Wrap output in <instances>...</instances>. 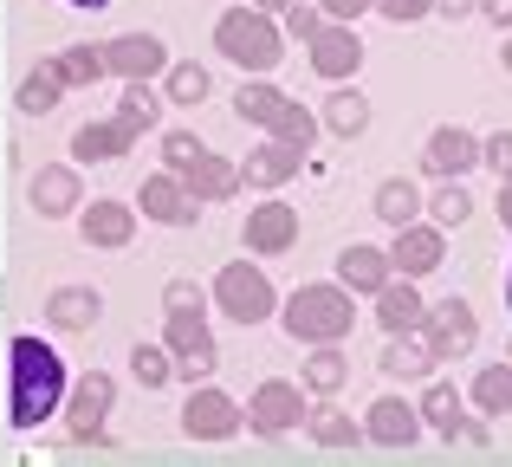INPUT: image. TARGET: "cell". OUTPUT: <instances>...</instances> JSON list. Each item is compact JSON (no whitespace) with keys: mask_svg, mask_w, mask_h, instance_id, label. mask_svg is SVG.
I'll use <instances>...</instances> for the list:
<instances>
[{"mask_svg":"<svg viewBox=\"0 0 512 467\" xmlns=\"http://www.w3.org/2000/svg\"><path fill=\"white\" fill-rule=\"evenodd\" d=\"M65 396V364L52 344L13 338V429H39Z\"/></svg>","mask_w":512,"mask_h":467,"instance_id":"6da1fadb","label":"cell"},{"mask_svg":"<svg viewBox=\"0 0 512 467\" xmlns=\"http://www.w3.org/2000/svg\"><path fill=\"white\" fill-rule=\"evenodd\" d=\"M279 325L292 331L299 344H344L350 338V325H357V292L344 286H299L286 299V318Z\"/></svg>","mask_w":512,"mask_h":467,"instance_id":"7a4b0ae2","label":"cell"},{"mask_svg":"<svg viewBox=\"0 0 512 467\" xmlns=\"http://www.w3.org/2000/svg\"><path fill=\"white\" fill-rule=\"evenodd\" d=\"M214 46H221V59H234L240 72H273L279 65V26L266 20V7H227L221 26H214Z\"/></svg>","mask_w":512,"mask_h":467,"instance_id":"3957f363","label":"cell"},{"mask_svg":"<svg viewBox=\"0 0 512 467\" xmlns=\"http://www.w3.org/2000/svg\"><path fill=\"white\" fill-rule=\"evenodd\" d=\"M234 111L247 117V124H260L266 137L299 143V150H312V137L325 130L312 111H305V104H292L286 91H273V85H240V91H234Z\"/></svg>","mask_w":512,"mask_h":467,"instance_id":"277c9868","label":"cell"},{"mask_svg":"<svg viewBox=\"0 0 512 467\" xmlns=\"http://www.w3.org/2000/svg\"><path fill=\"white\" fill-rule=\"evenodd\" d=\"M214 299H221L227 318H240V325H253V318H273V279L260 273V266H221V279H214Z\"/></svg>","mask_w":512,"mask_h":467,"instance_id":"5b68a950","label":"cell"},{"mask_svg":"<svg viewBox=\"0 0 512 467\" xmlns=\"http://www.w3.org/2000/svg\"><path fill=\"white\" fill-rule=\"evenodd\" d=\"M422 338L435 344V357H441V364H448V357H467V351H474V338H480L474 305H467V299H441V305H428Z\"/></svg>","mask_w":512,"mask_h":467,"instance_id":"8992f818","label":"cell"},{"mask_svg":"<svg viewBox=\"0 0 512 467\" xmlns=\"http://www.w3.org/2000/svg\"><path fill=\"white\" fill-rule=\"evenodd\" d=\"M169 357H175V377L201 383L214 370V338H208V318L201 312H169Z\"/></svg>","mask_w":512,"mask_h":467,"instance_id":"52a82bcc","label":"cell"},{"mask_svg":"<svg viewBox=\"0 0 512 467\" xmlns=\"http://www.w3.org/2000/svg\"><path fill=\"white\" fill-rule=\"evenodd\" d=\"M305 52H312V72L331 78V85H338V78H350V72L363 65V39L350 33V20H325L312 39H305Z\"/></svg>","mask_w":512,"mask_h":467,"instance_id":"ba28073f","label":"cell"},{"mask_svg":"<svg viewBox=\"0 0 512 467\" xmlns=\"http://www.w3.org/2000/svg\"><path fill=\"white\" fill-rule=\"evenodd\" d=\"M422 169L435 182H461L467 169H480V137L461 130V124H441L435 137H428V150H422Z\"/></svg>","mask_w":512,"mask_h":467,"instance_id":"9c48e42d","label":"cell"},{"mask_svg":"<svg viewBox=\"0 0 512 467\" xmlns=\"http://www.w3.org/2000/svg\"><path fill=\"white\" fill-rule=\"evenodd\" d=\"M247 422L260 435H286L292 422H305V383H286V377L260 383V390H253V403H247Z\"/></svg>","mask_w":512,"mask_h":467,"instance_id":"30bf717a","label":"cell"},{"mask_svg":"<svg viewBox=\"0 0 512 467\" xmlns=\"http://www.w3.org/2000/svg\"><path fill=\"white\" fill-rule=\"evenodd\" d=\"M182 429L195 435V442H227V435L240 429V403H234V396H221V390H188Z\"/></svg>","mask_w":512,"mask_h":467,"instance_id":"8fae6325","label":"cell"},{"mask_svg":"<svg viewBox=\"0 0 512 467\" xmlns=\"http://www.w3.org/2000/svg\"><path fill=\"white\" fill-rule=\"evenodd\" d=\"M441 253H448V240H441V221H409V228H396V240H389V260H396V273H409V279L435 273Z\"/></svg>","mask_w":512,"mask_h":467,"instance_id":"7c38bea8","label":"cell"},{"mask_svg":"<svg viewBox=\"0 0 512 467\" xmlns=\"http://www.w3.org/2000/svg\"><path fill=\"white\" fill-rule=\"evenodd\" d=\"M363 435H370L376 448H409L415 435H422V403H402V396H383V403H370V416H363Z\"/></svg>","mask_w":512,"mask_h":467,"instance_id":"4fadbf2b","label":"cell"},{"mask_svg":"<svg viewBox=\"0 0 512 467\" xmlns=\"http://www.w3.org/2000/svg\"><path fill=\"white\" fill-rule=\"evenodd\" d=\"M175 176H182V189L195 195V202H227V195H234L240 182H247L234 163H221V156H208V150H201V156H188V163L175 169Z\"/></svg>","mask_w":512,"mask_h":467,"instance_id":"5bb4252c","label":"cell"},{"mask_svg":"<svg viewBox=\"0 0 512 467\" xmlns=\"http://www.w3.org/2000/svg\"><path fill=\"white\" fill-rule=\"evenodd\" d=\"M104 65L124 72V78H156L169 65V52H163V39H156V33H124V39L104 46Z\"/></svg>","mask_w":512,"mask_h":467,"instance_id":"9a60e30c","label":"cell"},{"mask_svg":"<svg viewBox=\"0 0 512 467\" xmlns=\"http://www.w3.org/2000/svg\"><path fill=\"white\" fill-rule=\"evenodd\" d=\"M428 318V305H422V292H415V279L409 273H396L383 292H376V325L396 338V331H415Z\"/></svg>","mask_w":512,"mask_h":467,"instance_id":"2e32d148","label":"cell"},{"mask_svg":"<svg viewBox=\"0 0 512 467\" xmlns=\"http://www.w3.org/2000/svg\"><path fill=\"white\" fill-rule=\"evenodd\" d=\"M299 240V215L286 202H260L247 215V253H286Z\"/></svg>","mask_w":512,"mask_h":467,"instance_id":"e0dca14e","label":"cell"},{"mask_svg":"<svg viewBox=\"0 0 512 467\" xmlns=\"http://www.w3.org/2000/svg\"><path fill=\"white\" fill-rule=\"evenodd\" d=\"M338 279L350 292H370V299H376V292L396 279V260H389L383 247H344L338 253Z\"/></svg>","mask_w":512,"mask_h":467,"instance_id":"ac0fdd59","label":"cell"},{"mask_svg":"<svg viewBox=\"0 0 512 467\" xmlns=\"http://www.w3.org/2000/svg\"><path fill=\"white\" fill-rule=\"evenodd\" d=\"M299 143H260V150H253L247 156V163H240V176H247L253 182V189H279V182H292V176H299Z\"/></svg>","mask_w":512,"mask_h":467,"instance_id":"d6986e66","label":"cell"},{"mask_svg":"<svg viewBox=\"0 0 512 467\" xmlns=\"http://www.w3.org/2000/svg\"><path fill=\"white\" fill-rule=\"evenodd\" d=\"M441 357H435V344L422 338V325L415 331H396V338H389V351H383V377H428V370H435Z\"/></svg>","mask_w":512,"mask_h":467,"instance_id":"ffe728a7","label":"cell"},{"mask_svg":"<svg viewBox=\"0 0 512 467\" xmlns=\"http://www.w3.org/2000/svg\"><path fill=\"white\" fill-rule=\"evenodd\" d=\"M111 377H98L91 370L85 383H78V396H72V435L78 442H91V435H104V416H111Z\"/></svg>","mask_w":512,"mask_h":467,"instance_id":"44dd1931","label":"cell"},{"mask_svg":"<svg viewBox=\"0 0 512 467\" xmlns=\"http://www.w3.org/2000/svg\"><path fill=\"white\" fill-rule=\"evenodd\" d=\"M143 215H156V221H169V228H182L188 215H195V195L182 189V176H150L143 182Z\"/></svg>","mask_w":512,"mask_h":467,"instance_id":"7402d4cb","label":"cell"},{"mask_svg":"<svg viewBox=\"0 0 512 467\" xmlns=\"http://www.w3.org/2000/svg\"><path fill=\"white\" fill-rule=\"evenodd\" d=\"M422 422L435 435H448V442L467 435V396L454 390V383H428V390H422Z\"/></svg>","mask_w":512,"mask_h":467,"instance_id":"603a6c76","label":"cell"},{"mask_svg":"<svg viewBox=\"0 0 512 467\" xmlns=\"http://www.w3.org/2000/svg\"><path fill=\"white\" fill-rule=\"evenodd\" d=\"M130 234H137V215H130L124 202H91L85 208V240L91 247H124Z\"/></svg>","mask_w":512,"mask_h":467,"instance_id":"cb8c5ba5","label":"cell"},{"mask_svg":"<svg viewBox=\"0 0 512 467\" xmlns=\"http://www.w3.org/2000/svg\"><path fill=\"white\" fill-rule=\"evenodd\" d=\"M98 312H104V299L91 286H65V292H52V305H46V318L59 331H85V325H98Z\"/></svg>","mask_w":512,"mask_h":467,"instance_id":"d4e9b609","label":"cell"},{"mask_svg":"<svg viewBox=\"0 0 512 467\" xmlns=\"http://www.w3.org/2000/svg\"><path fill=\"white\" fill-rule=\"evenodd\" d=\"M467 403L480 409V416H512V357L506 364H487L474 377V390H467Z\"/></svg>","mask_w":512,"mask_h":467,"instance_id":"484cf974","label":"cell"},{"mask_svg":"<svg viewBox=\"0 0 512 467\" xmlns=\"http://www.w3.org/2000/svg\"><path fill=\"white\" fill-rule=\"evenodd\" d=\"M130 143H137V137H130V130L111 117V124H85V130H78V137H72V156H78V163H104V156H124Z\"/></svg>","mask_w":512,"mask_h":467,"instance_id":"4316f807","label":"cell"},{"mask_svg":"<svg viewBox=\"0 0 512 467\" xmlns=\"http://www.w3.org/2000/svg\"><path fill=\"white\" fill-rule=\"evenodd\" d=\"M415 215H422V189H415V182H402V176L376 182V221H389V228H409Z\"/></svg>","mask_w":512,"mask_h":467,"instance_id":"83f0119b","label":"cell"},{"mask_svg":"<svg viewBox=\"0 0 512 467\" xmlns=\"http://www.w3.org/2000/svg\"><path fill=\"white\" fill-rule=\"evenodd\" d=\"M344 377H350V364H344L338 344H312V364H305V390H312V396H338V390H344Z\"/></svg>","mask_w":512,"mask_h":467,"instance_id":"f1b7e54d","label":"cell"},{"mask_svg":"<svg viewBox=\"0 0 512 467\" xmlns=\"http://www.w3.org/2000/svg\"><path fill=\"white\" fill-rule=\"evenodd\" d=\"M33 208L39 215H72L78 208V176L72 169H46V176L33 182Z\"/></svg>","mask_w":512,"mask_h":467,"instance_id":"f546056e","label":"cell"},{"mask_svg":"<svg viewBox=\"0 0 512 467\" xmlns=\"http://www.w3.org/2000/svg\"><path fill=\"white\" fill-rule=\"evenodd\" d=\"M156 117H163V98H156L150 85H143V78H130V91H124V104H117V124L130 130V137H137V130H150Z\"/></svg>","mask_w":512,"mask_h":467,"instance_id":"4dcf8cb0","label":"cell"},{"mask_svg":"<svg viewBox=\"0 0 512 467\" xmlns=\"http://www.w3.org/2000/svg\"><path fill=\"white\" fill-rule=\"evenodd\" d=\"M52 65H59L65 85H98V78L111 72V65H104V46H65Z\"/></svg>","mask_w":512,"mask_h":467,"instance_id":"1f68e13d","label":"cell"},{"mask_svg":"<svg viewBox=\"0 0 512 467\" xmlns=\"http://www.w3.org/2000/svg\"><path fill=\"white\" fill-rule=\"evenodd\" d=\"M59 91H65V78H59V65H39V72H26V85H20V111L26 117H39V111H52L59 104Z\"/></svg>","mask_w":512,"mask_h":467,"instance_id":"d6a6232c","label":"cell"},{"mask_svg":"<svg viewBox=\"0 0 512 467\" xmlns=\"http://www.w3.org/2000/svg\"><path fill=\"white\" fill-rule=\"evenodd\" d=\"M363 124H370L363 91H338V98L325 104V130H331V137H363Z\"/></svg>","mask_w":512,"mask_h":467,"instance_id":"836d02e7","label":"cell"},{"mask_svg":"<svg viewBox=\"0 0 512 467\" xmlns=\"http://www.w3.org/2000/svg\"><path fill=\"white\" fill-rule=\"evenodd\" d=\"M357 435H363V429H357V422L344 416V409H331V403H325V409L312 416V442H318V448H350Z\"/></svg>","mask_w":512,"mask_h":467,"instance_id":"e575fe53","label":"cell"},{"mask_svg":"<svg viewBox=\"0 0 512 467\" xmlns=\"http://www.w3.org/2000/svg\"><path fill=\"white\" fill-rule=\"evenodd\" d=\"M130 370H137V377L150 383V390H156V383H169V377H175L169 344H137V351H130Z\"/></svg>","mask_w":512,"mask_h":467,"instance_id":"d590c367","label":"cell"},{"mask_svg":"<svg viewBox=\"0 0 512 467\" xmlns=\"http://www.w3.org/2000/svg\"><path fill=\"white\" fill-rule=\"evenodd\" d=\"M428 215H435L441 228H461V221L474 215V195H467L461 182H441V195H435V202H428Z\"/></svg>","mask_w":512,"mask_h":467,"instance_id":"8d00e7d4","label":"cell"},{"mask_svg":"<svg viewBox=\"0 0 512 467\" xmlns=\"http://www.w3.org/2000/svg\"><path fill=\"white\" fill-rule=\"evenodd\" d=\"M169 98L175 104H201L208 98V72H201V65H175L169 72Z\"/></svg>","mask_w":512,"mask_h":467,"instance_id":"74e56055","label":"cell"},{"mask_svg":"<svg viewBox=\"0 0 512 467\" xmlns=\"http://www.w3.org/2000/svg\"><path fill=\"white\" fill-rule=\"evenodd\" d=\"M480 169H493L500 182H512V130H493V137L480 143Z\"/></svg>","mask_w":512,"mask_h":467,"instance_id":"f35d334b","label":"cell"},{"mask_svg":"<svg viewBox=\"0 0 512 467\" xmlns=\"http://www.w3.org/2000/svg\"><path fill=\"white\" fill-rule=\"evenodd\" d=\"M325 20H331V13H318V0H312V7H299V0L286 7V26H292V39H312Z\"/></svg>","mask_w":512,"mask_h":467,"instance_id":"ab89813d","label":"cell"},{"mask_svg":"<svg viewBox=\"0 0 512 467\" xmlns=\"http://www.w3.org/2000/svg\"><path fill=\"white\" fill-rule=\"evenodd\" d=\"M376 13L396 20V26H409V20H422V13H435V0H376Z\"/></svg>","mask_w":512,"mask_h":467,"instance_id":"60d3db41","label":"cell"},{"mask_svg":"<svg viewBox=\"0 0 512 467\" xmlns=\"http://www.w3.org/2000/svg\"><path fill=\"white\" fill-rule=\"evenodd\" d=\"M163 156H169V169H182L188 156H201V143L188 137V130H169V137H163Z\"/></svg>","mask_w":512,"mask_h":467,"instance_id":"b9f144b4","label":"cell"},{"mask_svg":"<svg viewBox=\"0 0 512 467\" xmlns=\"http://www.w3.org/2000/svg\"><path fill=\"white\" fill-rule=\"evenodd\" d=\"M163 305H169V312H201V292L188 286V279H175V286L163 292Z\"/></svg>","mask_w":512,"mask_h":467,"instance_id":"7bdbcfd3","label":"cell"},{"mask_svg":"<svg viewBox=\"0 0 512 467\" xmlns=\"http://www.w3.org/2000/svg\"><path fill=\"white\" fill-rule=\"evenodd\" d=\"M318 7H325L331 20H357V13H370L376 0H318Z\"/></svg>","mask_w":512,"mask_h":467,"instance_id":"ee69618b","label":"cell"},{"mask_svg":"<svg viewBox=\"0 0 512 467\" xmlns=\"http://www.w3.org/2000/svg\"><path fill=\"white\" fill-rule=\"evenodd\" d=\"M480 13H487L493 26H512V0H480Z\"/></svg>","mask_w":512,"mask_h":467,"instance_id":"f6af8a7d","label":"cell"},{"mask_svg":"<svg viewBox=\"0 0 512 467\" xmlns=\"http://www.w3.org/2000/svg\"><path fill=\"white\" fill-rule=\"evenodd\" d=\"M435 13H441V20H467V13H474V0H435Z\"/></svg>","mask_w":512,"mask_h":467,"instance_id":"bcb514c9","label":"cell"},{"mask_svg":"<svg viewBox=\"0 0 512 467\" xmlns=\"http://www.w3.org/2000/svg\"><path fill=\"white\" fill-rule=\"evenodd\" d=\"M493 215H500V228H512V182H500V208Z\"/></svg>","mask_w":512,"mask_h":467,"instance_id":"7dc6e473","label":"cell"},{"mask_svg":"<svg viewBox=\"0 0 512 467\" xmlns=\"http://www.w3.org/2000/svg\"><path fill=\"white\" fill-rule=\"evenodd\" d=\"M253 7H292V0H253Z\"/></svg>","mask_w":512,"mask_h":467,"instance_id":"c3c4849f","label":"cell"},{"mask_svg":"<svg viewBox=\"0 0 512 467\" xmlns=\"http://www.w3.org/2000/svg\"><path fill=\"white\" fill-rule=\"evenodd\" d=\"M72 7H104V0H72Z\"/></svg>","mask_w":512,"mask_h":467,"instance_id":"681fc988","label":"cell"},{"mask_svg":"<svg viewBox=\"0 0 512 467\" xmlns=\"http://www.w3.org/2000/svg\"><path fill=\"white\" fill-rule=\"evenodd\" d=\"M506 72H512V39H506Z\"/></svg>","mask_w":512,"mask_h":467,"instance_id":"f907efd6","label":"cell"},{"mask_svg":"<svg viewBox=\"0 0 512 467\" xmlns=\"http://www.w3.org/2000/svg\"><path fill=\"white\" fill-rule=\"evenodd\" d=\"M506 305H512V273H506Z\"/></svg>","mask_w":512,"mask_h":467,"instance_id":"816d5d0a","label":"cell"}]
</instances>
